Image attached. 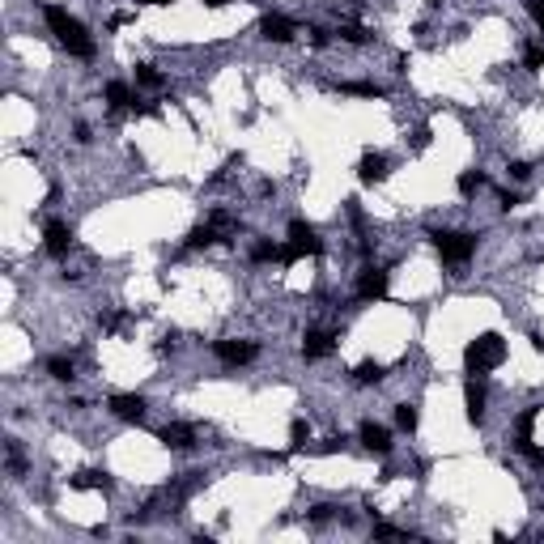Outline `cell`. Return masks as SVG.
<instances>
[{"instance_id":"6da1fadb","label":"cell","mask_w":544,"mask_h":544,"mask_svg":"<svg viewBox=\"0 0 544 544\" xmlns=\"http://www.w3.org/2000/svg\"><path fill=\"white\" fill-rule=\"evenodd\" d=\"M43 17H47L51 34L60 38V47H64V51H73V56H81V60H90V56H94V38L85 34V26H81L77 17H69V9H60V5H47V9H43Z\"/></svg>"},{"instance_id":"7a4b0ae2","label":"cell","mask_w":544,"mask_h":544,"mask_svg":"<svg viewBox=\"0 0 544 544\" xmlns=\"http://www.w3.org/2000/svg\"><path fill=\"white\" fill-rule=\"evenodd\" d=\"M506 362V341L498 336V332H480L468 349H464V366H468V374H489L494 366H502Z\"/></svg>"},{"instance_id":"3957f363","label":"cell","mask_w":544,"mask_h":544,"mask_svg":"<svg viewBox=\"0 0 544 544\" xmlns=\"http://www.w3.org/2000/svg\"><path fill=\"white\" fill-rule=\"evenodd\" d=\"M434 247L447 264H468L476 251V234H459V230H438L434 234Z\"/></svg>"},{"instance_id":"277c9868","label":"cell","mask_w":544,"mask_h":544,"mask_svg":"<svg viewBox=\"0 0 544 544\" xmlns=\"http://www.w3.org/2000/svg\"><path fill=\"white\" fill-rule=\"evenodd\" d=\"M289 247H281V259L285 264H294V259H302V255H315L323 243H319V234H315V226H306V222H289Z\"/></svg>"},{"instance_id":"5b68a950","label":"cell","mask_w":544,"mask_h":544,"mask_svg":"<svg viewBox=\"0 0 544 544\" xmlns=\"http://www.w3.org/2000/svg\"><path fill=\"white\" fill-rule=\"evenodd\" d=\"M43 247H47V255L64 259L69 247H73V230H69L64 222H47V230H43Z\"/></svg>"},{"instance_id":"8992f818","label":"cell","mask_w":544,"mask_h":544,"mask_svg":"<svg viewBox=\"0 0 544 544\" xmlns=\"http://www.w3.org/2000/svg\"><path fill=\"white\" fill-rule=\"evenodd\" d=\"M255 345L251 341H217V357H222L226 366H247V362H255Z\"/></svg>"},{"instance_id":"52a82bcc","label":"cell","mask_w":544,"mask_h":544,"mask_svg":"<svg viewBox=\"0 0 544 544\" xmlns=\"http://www.w3.org/2000/svg\"><path fill=\"white\" fill-rule=\"evenodd\" d=\"M332 353H336V336H332V332H323V328L306 332V341H302V357L319 362V357H332Z\"/></svg>"},{"instance_id":"ba28073f","label":"cell","mask_w":544,"mask_h":544,"mask_svg":"<svg viewBox=\"0 0 544 544\" xmlns=\"http://www.w3.org/2000/svg\"><path fill=\"white\" fill-rule=\"evenodd\" d=\"M259 34H264L268 43H289V38L298 34V26H294L289 17H281V13H268V17L259 22Z\"/></svg>"},{"instance_id":"9c48e42d","label":"cell","mask_w":544,"mask_h":544,"mask_svg":"<svg viewBox=\"0 0 544 544\" xmlns=\"http://www.w3.org/2000/svg\"><path fill=\"white\" fill-rule=\"evenodd\" d=\"M145 396H132V392H120V396H111V413L120 417V421H141L145 417Z\"/></svg>"},{"instance_id":"30bf717a","label":"cell","mask_w":544,"mask_h":544,"mask_svg":"<svg viewBox=\"0 0 544 544\" xmlns=\"http://www.w3.org/2000/svg\"><path fill=\"white\" fill-rule=\"evenodd\" d=\"M357 179L362 183H383L387 179V157L383 153H362V162H357Z\"/></svg>"},{"instance_id":"8fae6325","label":"cell","mask_w":544,"mask_h":544,"mask_svg":"<svg viewBox=\"0 0 544 544\" xmlns=\"http://www.w3.org/2000/svg\"><path fill=\"white\" fill-rule=\"evenodd\" d=\"M162 443L171 451H187V447H196V429L183 421H171V425H162Z\"/></svg>"},{"instance_id":"7c38bea8","label":"cell","mask_w":544,"mask_h":544,"mask_svg":"<svg viewBox=\"0 0 544 544\" xmlns=\"http://www.w3.org/2000/svg\"><path fill=\"white\" fill-rule=\"evenodd\" d=\"M362 447L374 451V455H387V451H392V434H387V425L366 421V425H362Z\"/></svg>"},{"instance_id":"4fadbf2b","label":"cell","mask_w":544,"mask_h":544,"mask_svg":"<svg viewBox=\"0 0 544 544\" xmlns=\"http://www.w3.org/2000/svg\"><path fill=\"white\" fill-rule=\"evenodd\" d=\"M357 294L370 302V298H383L387 294V272L383 268H366L362 272V281H357Z\"/></svg>"},{"instance_id":"5bb4252c","label":"cell","mask_w":544,"mask_h":544,"mask_svg":"<svg viewBox=\"0 0 544 544\" xmlns=\"http://www.w3.org/2000/svg\"><path fill=\"white\" fill-rule=\"evenodd\" d=\"M464 408H468V421L485 417V387L476 383V378H468V387H464Z\"/></svg>"},{"instance_id":"9a60e30c","label":"cell","mask_w":544,"mask_h":544,"mask_svg":"<svg viewBox=\"0 0 544 544\" xmlns=\"http://www.w3.org/2000/svg\"><path fill=\"white\" fill-rule=\"evenodd\" d=\"M353 378H357L362 387H370V383H383V378H387V366H383V362H357Z\"/></svg>"},{"instance_id":"2e32d148","label":"cell","mask_w":544,"mask_h":544,"mask_svg":"<svg viewBox=\"0 0 544 544\" xmlns=\"http://www.w3.org/2000/svg\"><path fill=\"white\" fill-rule=\"evenodd\" d=\"M102 98H106V106H111V111H124V106L132 102V90H128L124 81H106V90H102Z\"/></svg>"},{"instance_id":"e0dca14e","label":"cell","mask_w":544,"mask_h":544,"mask_svg":"<svg viewBox=\"0 0 544 544\" xmlns=\"http://www.w3.org/2000/svg\"><path fill=\"white\" fill-rule=\"evenodd\" d=\"M73 489H111V476L98 472V468H85V472L73 476Z\"/></svg>"},{"instance_id":"ac0fdd59","label":"cell","mask_w":544,"mask_h":544,"mask_svg":"<svg viewBox=\"0 0 544 544\" xmlns=\"http://www.w3.org/2000/svg\"><path fill=\"white\" fill-rule=\"evenodd\" d=\"M47 374L60 378V383H73V378H77V366H73V357H51V362H47Z\"/></svg>"},{"instance_id":"d6986e66","label":"cell","mask_w":544,"mask_h":544,"mask_svg":"<svg viewBox=\"0 0 544 544\" xmlns=\"http://www.w3.org/2000/svg\"><path fill=\"white\" fill-rule=\"evenodd\" d=\"M213 243H222V234H217L208 222H204V226H196V230L187 234V247H192V251H200V247H213Z\"/></svg>"},{"instance_id":"ffe728a7","label":"cell","mask_w":544,"mask_h":544,"mask_svg":"<svg viewBox=\"0 0 544 544\" xmlns=\"http://www.w3.org/2000/svg\"><path fill=\"white\" fill-rule=\"evenodd\" d=\"M455 187H459V196H476V192L485 187V175H480V171H464Z\"/></svg>"},{"instance_id":"44dd1931","label":"cell","mask_w":544,"mask_h":544,"mask_svg":"<svg viewBox=\"0 0 544 544\" xmlns=\"http://www.w3.org/2000/svg\"><path fill=\"white\" fill-rule=\"evenodd\" d=\"M251 259H255V264H268V259H281V247H277V243H268V238H259V243L251 247Z\"/></svg>"},{"instance_id":"7402d4cb","label":"cell","mask_w":544,"mask_h":544,"mask_svg":"<svg viewBox=\"0 0 544 544\" xmlns=\"http://www.w3.org/2000/svg\"><path fill=\"white\" fill-rule=\"evenodd\" d=\"M523 69H527V73H540V69H544V43H531V47L523 51Z\"/></svg>"},{"instance_id":"603a6c76","label":"cell","mask_w":544,"mask_h":544,"mask_svg":"<svg viewBox=\"0 0 544 544\" xmlns=\"http://www.w3.org/2000/svg\"><path fill=\"white\" fill-rule=\"evenodd\" d=\"M136 85H145V90H157V85H162V73H157L153 64H136Z\"/></svg>"},{"instance_id":"cb8c5ba5","label":"cell","mask_w":544,"mask_h":544,"mask_svg":"<svg viewBox=\"0 0 544 544\" xmlns=\"http://www.w3.org/2000/svg\"><path fill=\"white\" fill-rule=\"evenodd\" d=\"M417 421H421V413H417L413 404H400V408H396V425H400V429H408V434H413V429H417Z\"/></svg>"},{"instance_id":"d4e9b609","label":"cell","mask_w":544,"mask_h":544,"mask_svg":"<svg viewBox=\"0 0 544 544\" xmlns=\"http://www.w3.org/2000/svg\"><path fill=\"white\" fill-rule=\"evenodd\" d=\"M341 90H345V94H362V98H378V94H383L374 81H349V85H341Z\"/></svg>"},{"instance_id":"484cf974","label":"cell","mask_w":544,"mask_h":544,"mask_svg":"<svg viewBox=\"0 0 544 544\" xmlns=\"http://www.w3.org/2000/svg\"><path fill=\"white\" fill-rule=\"evenodd\" d=\"M208 226H213L217 234H230V230H234L238 222H234V217H230V213H213V217H208Z\"/></svg>"},{"instance_id":"4316f807","label":"cell","mask_w":544,"mask_h":544,"mask_svg":"<svg viewBox=\"0 0 544 544\" xmlns=\"http://www.w3.org/2000/svg\"><path fill=\"white\" fill-rule=\"evenodd\" d=\"M341 38L345 43H370V30L366 26H341Z\"/></svg>"},{"instance_id":"83f0119b","label":"cell","mask_w":544,"mask_h":544,"mask_svg":"<svg viewBox=\"0 0 544 544\" xmlns=\"http://www.w3.org/2000/svg\"><path fill=\"white\" fill-rule=\"evenodd\" d=\"M289 438H294V447H306V438H310V425H306L302 417H298V421L289 425Z\"/></svg>"},{"instance_id":"f1b7e54d","label":"cell","mask_w":544,"mask_h":544,"mask_svg":"<svg viewBox=\"0 0 544 544\" xmlns=\"http://www.w3.org/2000/svg\"><path fill=\"white\" fill-rule=\"evenodd\" d=\"M374 536L378 540H392V536H408L404 527H392V523H374Z\"/></svg>"},{"instance_id":"f546056e","label":"cell","mask_w":544,"mask_h":544,"mask_svg":"<svg viewBox=\"0 0 544 544\" xmlns=\"http://www.w3.org/2000/svg\"><path fill=\"white\" fill-rule=\"evenodd\" d=\"M527 13L536 17V26L544 30V0H527Z\"/></svg>"},{"instance_id":"4dcf8cb0","label":"cell","mask_w":544,"mask_h":544,"mask_svg":"<svg viewBox=\"0 0 544 544\" xmlns=\"http://www.w3.org/2000/svg\"><path fill=\"white\" fill-rule=\"evenodd\" d=\"M328 519H332V506H315L310 510V523H328Z\"/></svg>"},{"instance_id":"1f68e13d","label":"cell","mask_w":544,"mask_h":544,"mask_svg":"<svg viewBox=\"0 0 544 544\" xmlns=\"http://www.w3.org/2000/svg\"><path fill=\"white\" fill-rule=\"evenodd\" d=\"M510 175H515V179H527L531 166H527V162H510Z\"/></svg>"},{"instance_id":"d6a6232c","label":"cell","mask_w":544,"mask_h":544,"mask_svg":"<svg viewBox=\"0 0 544 544\" xmlns=\"http://www.w3.org/2000/svg\"><path fill=\"white\" fill-rule=\"evenodd\" d=\"M332 451H341V438H328V443H319V455H332Z\"/></svg>"},{"instance_id":"836d02e7","label":"cell","mask_w":544,"mask_h":544,"mask_svg":"<svg viewBox=\"0 0 544 544\" xmlns=\"http://www.w3.org/2000/svg\"><path fill=\"white\" fill-rule=\"evenodd\" d=\"M310 43L315 47H328V30H310Z\"/></svg>"},{"instance_id":"e575fe53","label":"cell","mask_w":544,"mask_h":544,"mask_svg":"<svg viewBox=\"0 0 544 544\" xmlns=\"http://www.w3.org/2000/svg\"><path fill=\"white\" fill-rule=\"evenodd\" d=\"M128 22H132V13H111V30H115V26H128Z\"/></svg>"},{"instance_id":"d590c367","label":"cell","mask_w":544,"mask_h":544,"mask_svg":"<svg viewBox=\"0 0 544 544\" xmlns=\"http://www.w3.org/2000/svg\"><path fill=\"white\" fill-rule=\"evenodd\" d=\"M77 141H81V145H90V141H94V136H90V124H77Z\"/></svg>"},{"instance_id":"8d00e7d4","label":"cell","mask_w":544,"mask_h":544,"mask_svg":"<svg viewBox=\"0 0 544 544\" xmlns=\"http://www.w3.org/2000/svg\"><path fill=\"white\" fill-rule=\"evenodd\" d=\"M515 204H519V196H515V192H502V208H506V213H510V208H515Z\"/></svg>"},{"instance_id":"74e56055","label":"cell","mask_w":544,"mask_h":544,"mask_svg":"<svg viewBox=\"0 0 544 544\" xmlns=\"http://www.w3.org/2000/svg\"><path fill=\"white\" fill-rule=\"evenodd\" d=\"M204 5H208V9H217V5H226V0H204Z\"/></svg>"},{"instance_id":"f35d334b","label":"cell","mask_w":544,"mask_h":544,"mask_svg":"<svg viewBox=\"0 0 544 544\" xmlns=\"http://www.w3.org/2000/svg\"><path fill=\"white\" fill-rule=\"evenodd\" d=\"M145 5H171V0H145Z\"/></svg>"},{"instance_id":"ab89813d","label":"cell","mask_w":544,"mask_h":544,"mask_svg":"<svg viewBox=\"0 0 544 544\" xmlns=\"http://www.w3.org/2000/svg\"><path fill=\"white\" fill-rule=\"evenodd\" d=\"M429 5H438V0H429Z\"/></svg>"}]
</instances>
